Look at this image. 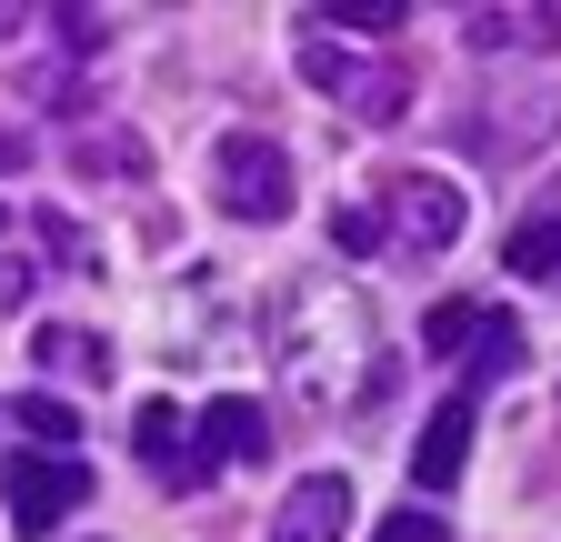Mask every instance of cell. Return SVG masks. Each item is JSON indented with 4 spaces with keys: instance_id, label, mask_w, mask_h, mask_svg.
<instances>
[{
    "instance_id": "6da1fadb",
    "label": "cell",
    "mask_w": 561,
    "mask_h": 542,
    "mask_svg": "<svg viewBox=\"0 0 561 542\" xmlns=\"http://www.w3.org/2000/svg\"><path fill=\"white\" fill-rule=\"evenodd\" d=\"M271 372H280V392H291L311 422L351 413V402L371 392V372H381L371 292H362V282H341V271H311V282H291V292L271 302Z\"/></svg>"
},
{
    "instance_id": "7a4b0ae2",
    "label": "cell",
    "mask_w": 561,
    "mask_h": 542,
    "mask_svg": "<svg viewBox=\"0 0 561 542\" xmlns=\"http://www.w3.org/2000/svg\"><path fill=\"white\" fill-rule=\"evenodd\" d=\"M0 503H11V532L21 542H50L70 512L91 503V462L81 452H21L11 472H0Z\"/></svg>"
},
{
    "instance_id": "3957f363",
    "label": "cell",
    "mask_w": 561,
    "mask_h": 542,
    "mask_svg": "<svg viewBox=\"0 0 561 542\" xmlns=\"http://www.w3.org/2000/svg\"><path fill=\"white\" fill-rule=\"evenodd\" d=\"M210 181H221V212L231 222H280V212H291V151L261 142V131H221Z\"/></svg>"
},
{
    "instance_id": "277c9868",
    "label": "cell",
    "mask_w": 561,
    "mask_h": 542,
    "mask_svg": "<svg viewBox=\"0 0 561 542\" xmlns=\"http://www.w3.org/2000/svg\"><path fill=\"white\" fill-rule=\"evenodd\" d=\"M301 81L311 91H331V101H351L362 121H401V71H381V60H362V50H341V41H301Z\"/></svg>"
},
{
    "instance_id": "5b68a950",
    "label": "cell",
    "mask_w": 561,
    "mask_h": 542,
    "mask_svg": "<svg viewBox=\"0 0 561 542\" xmlns=\"http://www.w3.org/2000/svg\"><path fill=\"white\" fill-rule=\"evenodd\" d=\"M381 212H391V241H401V251H451V241H461V191H451L442 171H401Z\"/></svg>"
},
{
    "instance_id": "8992f818",
    "label": "cell",
    "mask_w": 561,
    "mask_h": 542,
    "mask_svg": "<svg viewBox=\"0 0 561 542\" xmlns=\"http://www.w3.org/2000/svg\"><path fill=\"white\" fill-rule=\"evenodd\" d=\"M471 422H481V392H471V382H461V392H442V413L421 422V442H411V503L461 483V462H471Z\"/></svg>"
},
{
    "instance_id": "52a82bcc",
    "label": "cell",
    "mask_w": 561,
    "mask_h": 542,
    "mask_svg": "<svg viewBox=\"0 0 561 542\" xmlns=\"http://www.w3.org/2000/svg\"><path fill=\"white\" fill-rule=\"evenodd\" d=\"M351 512H362L351 503V472H301V483L280 493V512H271V542H341Z\"/></svg>"
},
{
    "instance_id": "ba28073f",
    "label": "cell",
    "mask_w": 561,
    "mask_h": 542,
    "mask_svg": "<svg viewBox=\"0 0 561 542\" xmlns=\"http://www.w3.org/2000/svg\"><path fill=\"white\" fill-rule=\"evenodd\" d=\"M201 452H210V462H261V452H271V413H261L251 392H221V402L201 413Z\"/></svg>"
},
{
    "instance_id": "9c48e42d",
    "label": "cell",
    "mask_w": 561,
    "mask_h": 542,
    "mask_svg": "<svg viewBox=\"0 0 561 542\" xmlns=\"http://www.w3.org/2000/svg\"><path fill=\"white\" fill-rule=\"evenodd\" d=\"M70 171L81 181H151V151L130 131H70Z\"/></svg>"
},
{
    "instance_id": "30bf717a",
    "label": "cell",
    "mask_w": 561,
    "mask_h": 542,
    "mask_svg": "<svg viewBox=\"0 0 561 542\" xmlns=\"http://www.w3.org/2000/svg\"><path fill=\"white\" fill-rule=\"evenodd\" d=\"M461 31H471V50H551L561 11H471Z\"/></svg>"
},
{
    "instance_id": "8fae6325",
    "label": "cell",
    "mask_w": 561,
    "mask_h": 542,
    "mask_svg": "<svg viewBox=\"0 0 561 542\" xmlns=\"http://www.w3.org/2000/svg\"><path fill=\"white\" fill-rule=\"evenodd\" d=\"M502 271H531V282H551V271H561V201H551V212H531V222L502 241Z\"/></svg>"
},
{
    "instance_id": "7c38bea8",
    "label": "cell",
    "mask_w": 561,
    "mask_h": 542,
    "mask_svg": "<svg viewBox=\"0 0 561 542\" xmlns=\"http://www.w3.org/2000/svg\"><path fill=\"white\" fill-rule=\"evenodd\" d=\"M31 352H41L50 372H70V382H111V342H91V331H70V321H50Z\"/></svg>"
},
{
    "instance_id": "4fadbf2b",
    "label": "cell",
    "mask_w": 561,
    "mask_h": 542,
    "mask_svg": "<svg viewBox=\"0 0 561 542\" xmlns=\"http://www.w3.org/2000/svg\"><path fill=\"white\" fill-rule=\"evenodd\" d=\"M140 462H151L161 483H171V472L191 462V422L171 413V402H140Z\"/></svg>"
},
{
    "instance_id": "5bb4252c",
    "label": "cell",
    "mask_w": 561,
    "mask_h": 542,
    "mask_svg": "<svg viewBox=\"0 0 561 542\" xmlns=\"http://www.w3.org/2000/svg\"><path fill=\"white\" fill-rule=\"evenodd\" d=\"M381 241H391L381 201H341V212H331V251H381Z\"/></svg>"
},
{
    "instance_id": "9a60e30c",
    "label": "cell",
    "mask_w": 561,
    "mask_h": 542,
    "mask_svg": "<svg viewBox=\"0 0 561 542\" xmlns=\"http://www.w3.org/2000/svg\"><path fill=\"white\" fill-rule=\"evenodd\" d=\"M21 432H31V452H70V432H81V422H70L60 392H31V402H21Z\"/></svg>"
},
{
    "instance_id": "2e32d148",
    "label": "cell",
    "mask_w": 561,
    "mask_h": 542,
    "mask_svg": "<svg viewBox=\"0 0 561 542\" xmlns=\"http://www.w3.org/2000/svg\"><path fill=\"white\" fill-rule=\"evenodd\" d=\"M471 342H481V352H471L481 372H522V321H512V312H481Z\"/></svg>"
},
{
    "instance_id": "e0dca14e",
    "label": "cell",
    "mask_w": 561,
    "mask_h": 542,
    "mask_svg": "<svg viewBox=\"0 0 561 542\" xmlns=\"http://www.w3.org/2000/svg\"><path fill=\"white\" fill-rule=\"evenodd\" d=\"M471 331H481V302H442L432 321H421V352H461Z\"/></svg>"
},
{
    "instance_id": "ac0fdd59",
    "label": "cell",
    "mask_w": 561,
    "mask_h": 542,
    "mask_svg": "<svg viewBox=\"0 0 561 542\" xmlns=\"http://www.w3.org/2000/svg\"><path fill=\"white\" fill-rule=\"evenodd\" d=\"M321 31H362V41H391V31H401V11H391V0H351V11H321Z\"/></svg>"
},
{
    "instance_id": "d6986e66",
    "label": "cell",
    "mask_w": 561,
    "mask_h": 542,
    "mask_svg": "<svg viewBox=\"0 0 561 542\" xmlns=\"http://www.w3.org/2000/svg\"><path fill=\"white\" fill-rule=\"evenodd\" d=\"M31 232H41V241H50V251H60V261H70V271H91V261H101V251H91V241H81V232H70V222H60V212H41V222H31Z\"/></svg>"
},
{
    "instance_id": "ffe728a7",
    "label": "cell",
    "mask_w": 561,
    "mask_h": 542,
    "mask_svg": "<svg viewBox=\"0 0 561 542\" xmlns=\"http://www.w3.org/2000/svg\"><path fill=\"white\" fill-rule=\"evenodd\" d=\"M371 542H442V512H421V503H411V512H391Z\"/></svg>"
},
{
    "instance_id": "44dd1931",
    "label": "cell",
    "mask_w": 561,
    "mask_h": 542,
    "mask_svg": "<svg viewBox=\"0 0 561 542\" xmlns=\"http://www.w3.org/2000/svg\"><path fill=\"white\" fill-rule=\"evenodd\" d=\"M31 161V142H21V131H0V171H21Z\"/></svg>"
}]
</instances>
